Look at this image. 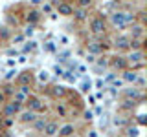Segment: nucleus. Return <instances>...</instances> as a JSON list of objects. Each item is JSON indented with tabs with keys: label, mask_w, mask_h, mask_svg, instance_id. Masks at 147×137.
Returning <instances> with one entry per match:
<instances>
[{
	"label": "nucleus",
	"mask_w": 147,
	"mask_h": 137,
	"mask_svg": "<svg viewBox=\"0 0 147 137\" xmlns=\"http://www.w3.org/2000/svg\"><path fill=\"white\" fill-rule=\"evenodd\" d=\"M144 35H145V31H144V24H131V37L129 39H134V40H142L144 39Z\"/></svg>",
	"instance_id": "12"
},
{
	"label": "nucleus",
	"mask_w": 147,
	"mask_h": 137,
	"mask_svg": "<svg viewBox=\"0 0 147 137\" xmlns=\"http://www.w3.org/2000/svg\"><path fill=\"white\" fill-rule=\"evenodd\" d=\"M136 22V15L134 13H127V11H112L110 13V24L116 29H125L127 26Z\"/></svg>",
	"instance_id": "1"
},
{
	"label": "nucleus",
	"mask_w": 147,
	"mask_h": 137,
	"mask_svg": "<svg viewBox=\"0 0 147 137\" xmlns=\"http://www.w3.org/2000/svg\"><path fill=\"white\" fill-rule=\"evenodd\" d=\"M88 137H98V132H96V130H92L90 134H88Z\"/></svg>",
	"instance_id": "48"
},
{
	"label": "nucleus",
	"mask_w": 147,
	"mask_h": 137,
	"mask_svg": "<svg viewBox=\"0 0 147 137\" xmlns=\"http://www.w3.org/2000/svg\"><path fill=\"white\" fill-rule=\"evenodd\" d=\"M76 4H77V7H86L88 9L92 4H94V0H76Z\"/></svg>",
	"instance_id": "22"
},
{
	"label": "nucleus",
	"mask_w": 147,
	"mask_h": 137,
	"mask_svg": "<svg viewBox=\"0 0 147 137\" xmlns=\"http://www.w3.org/2000/svg\"><path fill=\"white\" fill-rule=\"evenodd\" d=\"M57 132H59V122H55V121H46L44 130H42V134H44L46 137H55V135H57Z\"/></svg>",
	"instance_id": "10"
},
{
	"label": "nucleus",
	"mask_w": 147,
	"mask_h": 137,
	"mask_svg": "<svg viewBox=\"0 0 147 137\" xmlns=\"http://www.w3.org/2000/svg\"><path fill=\"white\" fill-rule=\"evenodd\" d=\"M127 135L129 137H138V130L136 128H127Z\"/></svg>",
	"instance_id": "32"
},
{
	"label": "nucleus",
	"mask_w": 147,
	"mask_h": 137,
	"mask_svg": "<svg viewBox=\"0 0 147 137\" xmlns=\"http://www.w3.org/2000/svg\"><path fill=\"white\" fill-rule=\"evenodd\" d=\"M52 9H53V7L50 6V4H44V6H42V11H44V13H50Z\"/></svg>",
	"instance_id": "41"
},
{
	"label": "nucleus",
	"mask_w": 147,
	"mask_h": 137,
	"mask_svg": "<svg viewBox=\"0 0 147 137\" xmlns=\"http://www.w3.org/2000/svg\"><path fill=\"white\" fill-rule=\"evenodd\" d=\"M138 122H140V124L144 126L145 122H147V121H145V115H138Z\"/></svg>",
	"instance_id": "43"
},
{
	"label": "nucleus",
	"mask_w": 147,
	"mask_h": 137,
	"mask_svg": "<svg viewBox=\"0 0 147 137\" xmlns=\"http://www.w3.org/2000/svg\"><path fill=\"white\" fill-rule=\"evenodd\" d=\"M48 49H50V51H55V46H53V42H48Z\"/></svg>",
	"instance_id": "47"
},
{
	"label": "nucleus",
	"mask_w": 147,
	"mask_h": 137,
	"mask_svg": "<svg viewBox=\"0 0 147 137\" xmlns=\"http://www.w3.org/2000/svg\"><path fill=\"white\" fill-rule=\"evenodd\" d=\"M30 2L33 4V6H39V4H40V0H30Z\"/></svg>",
	"instance_id": "49"
},
{
	"label": "nucleus",
	"mask_w": 147,
	"mask_h": 137,
	"mask_svg": "<svg viewBox=\"0 0 147 137\" xmlns=\"http://www.w3.org/2000/svg\"><path fill=\"white\" fill-rule=\"evenodd\" d=\"M68 91H66V88H64V86H59V84H55V86H52V88H50V95H52V97H64V95H66Z\"/></svg>",
	"instance_id": "17"
},
{
	"label": "nucleus",
	"mask_w": 147,
	"mask_h": 137,
	"mask_svg": "<svg viewBox=\"0 0 147 137\" xmlns=\"http://www.w3.org/2000/svg\"><path fill=\"white\" fill-rule=\"evenodd\" d=\"M15 73H17L15 70H11V71H7V75H6V79L9 80V79H11V77H15Z\"/></svg>",
	"instance_id": "45"
},
{
	"label": "nucleus",
	"mask_w": 147,
	"mask_h": 137,
	"mask_svg": "<svg viewBox=\"0 0 147 137\" xmlns=\"http://www.w3.org/2000/svg\"><path fill=\"white\" fill-rule=\"evenodd\" d=\"M53 71H55V75H59V77H61V75H63V71H64V68H63V66H59V64H57V66L53 68Z\"/></svg>",
	"instance_id": "33"
},
{
	"label": "nucleus",
	"mask_w": 147,
	"mask_h": 137,
	"mask_svg": "<svg viewBox=\"0 0 147 137\" xmlns=\"http://www.w3.org/2000/svg\"><path fill=\"white\" fill-rule=\"evenodd\" d=\"M68 55H70L68 51H63V53H59V55H57V59H59V61L63 62V61H66V57H68Z\"/></svg>",
	"instance_id": "35"
},
{
	"label": "nucleus",
	"mask_w": 147,
	"mask_h": 137,
	"mask_svg": "<svg viewBox=\"0 0 147 137\" xmlns=\"http://www.w3.org/2000/svg\"><path fill=\"white\" fill-rule=\"evenodd\" d=\"M35 48H37V42L30 40V42H26V46H24V51H33Z\"/></svg>",
	"instance_id": "28"
},
{
	"label": "nucleus",
	"mask_w": 147,
	"mask_h": 137,
	"mask_svg": "<svg viewBox=\"0 0 147 137\" xmlns=\"http://www.w3.org/2000/svg\"><path fill=\"white\" fill-rule=\"evenodd\" d=\"M114 48L116 49H121V51H125V49H131V39L125 35H119L114 39Z\"/></svg>",
	"instance_id": "9"
},
{
	"label": "nucleus",
	"mask_w": 147,
	"mask_h": 137,
	"mask_svg": "<svg viewBox=\"0 0 147 137\" xmlns=\"http://www.w3.org/2000/svg\"><path fill=\"white\" fill-rule=\"evenodd\" d=\"M134 84H138L140 88H144V86H145V77L138 75V77H136V82H134Z\"/></svg>",
	"instance_id": "31"
},
{
	"label": "nucleus",
	"mask_w": 147,
	"mask_h": 137,
	"mask_svg": "<svg viewBox=\"0 0 147 137\" xmlns=\"http://www.w3.org/2000/svg\"><path fill=\"white\" fill-rule=\"evenodd\" d=\"M127 64H131L132 68H142L144 66V61H145V53L144 49H132L129 53V57H125Z\"/></svg>",
	"instance_id": "2"
},
{
	"label": "nucleus",
	"mask_w": 147,
	"mask_h": 137,
	"mask_svg": "<svg viewBox=\"0 0 147 137\" xmlns=\"http://www.w3.org/2000/svg\"><path fill=\"white\" fill-rule=\"evenodd\" d=\"M83 115H85V119H86V121H92V119H94V113H92V112H88V110H86V112L83 113Z\"/></svg>",
	"instance_id": "36"
},
{
	"label": "nucleus",
	"mask_w": 147,
	"mask_h": 137,
	"mask_svg": "<svg viewBox=\"0 0 147 137\" xmlns=\"http://www.w3.org/2000/svg\"><path fill=\"white\" fill-rule=\"evenodd\" d=\"M13 91H15V90H13V86L11 84H6V86H4V90H2V93L4 95H13Z\"/></svg>",
	"instance_id": "30"
},
{
	"label": "nucleus",
	"mask_w": 147,
	"mask_h": 137,
	"mask_svg": "<svg viewBox=\"0 0 147 137\" xmlns=\"http://www.w3.org/2000/svg\"><path fill=\"white\" fill-rule=\"evenodd\" d=\"M37 119V113L35 112H31V110H24V112H18V121L20 122H24V124H28V122H33Z\"/></svg>",
	"instance_id": "13"
},
{
	"label": "nucleus",
	"mask_w": 147,
	"mask_h": 137,
	"mask_svg": "<svg viewBox=\"0 0 147 137\" xmlns=\"http://www.w3.org/2000/svg\"><path fill=\"white\" fill-rule=\"evenodd\" d=\"M31 35H33V26L30 24V26L26 27V31H24V37H31Z\"/></svg>",
	"instance_id": "34"
},
{
	"label": "nucleus",
	"mask_w": 147,
	"mask_h": 137,
	"mask_svg": "<svg viewBox=\"0 0 147 137\" xmlns=\"http://www.w3.org/2000/svg\"><path fill=\"white\" fill-rule=\"evenodd\" d=\"M72 17L76 18V20L83 22V20H86V18H88V9H86V7H74Z\"/></svg>",
	"instance_id": "15"
},
{
	"label": "nucleus",
	"mask_w": 147,
	"mask_h": 137,
	"mask_svg": "<svg viewBox=\"0 0 147 137\" xmlns=\"http://www.w3.org/2000/svg\"><path fill=\"white\" fill-rule=\"evenodd\" d=\"M103 86H105V82L101 80V79H99V80H96V88H99V90H105Z\"/></svg>",
	"instance_id": "40"
},
{
	"label": "nucleus",
	"mask_w": 147,
	"mask_h": 137,
	"mask_svg": "<svg viewBox=\"0 0 147 137\" xmlns=\"http://www.w3.org/2000/svg\"><path fill=\"white\" fill-rule=\"evenodd\" d=\"M22 40H24V35H17L15 39H13V42H17V44H18V42H22Z\"/></svg>",
	"instance_id": "42"
},
{
	"label": "nucleus",
	"mask_w": 147,
	"mask_h": 137,
	"mask_svg": "<svg viewBox=\"0 0 147 137\" xmlns=\"http://www.w3.org/2000/svg\"><path fill=\"white\" fill-rule=\"evenodd\" d=\"M123 99L138 102V100L144 99V93H142L140 88H136V86H131V88H125V90H123Z\"/></svg>",
	"instance_id": "6"
},
{
	"label": "nucleus",
	"mask_w": 147,
	"mask_h": 137,
	"mask_svg": "<svg viewBox=\"0 0 147 137\" xmlns=\"http://www.w3.org/2000/svg\"><path fill=\"white\" fill-rule=\"evenodd\" d=\"M61 2H64V0H50V6H52V7H55V6H59V4H61Z\"/></svg>",
	"instance_id": "39"
},
{
	"label": "nucleus",
	"mask_w": 147,
	"mask_h": 137,
	"mask_svg": "<svg viewBox=\"0 0 147 137\" xmlns=\"http://www.w3.org/2000/svg\"><path fill=\"white\" fill-rule=\"evenodd\" d=\"M24 104H28V110H31V112H35V113H44L46 110H48V106H46L42 100L39 97H33V95H28Z\"/></svg>",
	"instance_id": "3"
},
{
	"label": "nucleus",
	"mask_w": 147,
	"mask_h": 137,
	"mask_svg": "<svg viewBox=\"0 0 147 137\" xmlns=\"http://www.w3.org/2000/svg\"><path fill=\"white\" fill-rule=\"evenodd\" d=\"M90 31L94 35H105L107 33V24H105L103 17H96L90 20Z\"/></svg>",
	"instance_id": "4"
},
{
	"label": "nucleus",
	"mask_w": 147,
	"mask_h": 137,
	"mask_svg": "<svg viewBox=\"0 0 147 137\" xmlns=\"http://www.w3.org/2000/svg\"><path fill=\"white\" fill-rule=\"evenodd\" d=\"M39 20H40V13L37 11V9H30V11L26 13V22H28V24L35 26Z\"/></svg>",
	"instance_id": "16"
},
{
	"label": "nucleus",
	"mask_w": 147,
	"mask_h": 137,
	"mask_svg": "<svg viewBox=\"0 0 147 137\" xmlns=\"http://www.w3.org/2000/svg\"><path fill=\"white\" fill-rule=\"evenodd\" d=\"M92 88V84H90V80H83V84H81V91H83V93H88V90Z\"/></svg>",
	"instance_id": "26"
},
{
	"label": "nucleus",
	"mask_w": 147,
	"mask_h": 137,
	"mask_svg": "<svg viewBox=\"0 0 147 137\" xmlns=\"http://www.w3.org/2000/svg\"><path fill=\"white\" fill-rule=\"evenodd\" d=\"M26 99H28V95L20 93V91H13V100H15V102H18V104H24V102H26Z\"/></svg>",
	"instance_id": "21"
},
{
	"label": "nucleus",
	"mask_w": 147,
	"mask_h": 137,
	"mask_svg": "<svg viewBox=\"0 0 147 137\" xmlns=\"http://www.w3.org/2000/svg\"><path fill=\"white\" fill-rule=\"evenodd\" d=\"M31 124H33L35 132H42V130H44V124H46V119H44V117H37L35 121L31 122Z\"/></svg>",
	"instance_id": "20"
},
{
	"label": "nucleus",
	"mask_w": 147,
	"mask_h": 137,
	"mask_svg": "<svg viewBox=\"0 0 147 137\" xmlns=\"http://www.w3.org/2000/svg\"><path fill=\"white\" fill-rule=\"evenodd\" d=\"M48 79H50V73L46 71V70L39 71V82H48Z\"/></svg>",
	"instance_id": "25"
},
{
	"label": "nucleus",
	"mask_w": 147,
	"mask_h": 137,
	"mask_svg": "<svg viewBox=\"0 0 147 137\" xmlns=\"http://www.w3.org/2000/svg\"><path fill=\"white\" fill-rule=\"evenodd\" d=\"M86 49H88L90 55H103V51L107 49V44L98 42V40H90V42L86 44Z\"/></svg>",
	"instance_id": "7"
},
{
	"label": "nucleus",
	"mask_w": 147,
	"mask_h": 137,
	"mask_svg": "<svg viewBox=\"0 0 147 137\" xmlns=\"http://www.w3.org/2000/svg\"><path fill=\"white\" fill-rule=\"evenodd\" d=\"M4 102H6V95L0 91V104H4Z\"/></svg>",
	"instance_id": "46"
},
{
	"label": "nucleus",
	"mask_w": 147,
	"mask_h": 137,
	"mask_svg": "<svg viewBox=\"0 0 147 137\" xmlns=\"http://www.w3.org/2000/svg\"><path fill=\"white\" fill-rule=\"evenodd\" d=\"M86 62L94 64V62H96V55H90V53H88V55H86Z\"/></svg>",
	"instance_id": "37"
},
{
	"label": "nucleus",
	"mask_w": 147,
	"mask_h": 137,
	"mask_svg": "<svg viewBox=\"0 0 147 137\" xmlns=\"http://www.w3.org/2000/svg\"><path fill=\"white\" fill-rule=\"evenodd\" d=\"M134 104H136L134 100H127V99H125V100H123V106H121V108H123V110H131V108H134Z\"/></svg>",
	"instance_id": "29"
},
{
	"label": "nucleus",
	"mask_w": 147,
	"mask_h": 137,
	"mask_svg": "<svg viewBox=\"0 0 147 137\" xmlns=\"http://www.w3.org/2000/svg\"><path fill=\"white\" fill-rule=\"evenodd\" d=\"M121 77H123V80H125V82H129V84H134V82H136V77H138V73H136L134 70H123Z\"/></svg>",
	"instance_id": "18"
},
{
	"label": "nucleus",
	"mask_w": 147,
	"mask_h": 137,
	"mask_svg": "<svg viewBox=\"0 0 147 137\" xmlns=\"http://www.w3.org/2000/svg\"><path fill=\"white\" fill-rule=\"evenodd\" d=\"M18 91H20V93H24V95H31V86L20 84V86H18Z\"/></svg>",
	"instance_id": "24"
},
{
	"label": "nucleus",
	"mask_w": 147,
	"mask_h": 137,
	"mask_svg": "<svg viewBox=\"0 0 147 137\" xmlns=\"http://www.w3.org/2000/svg\"><path fill=\"white\" fill-rule=\"evenodd\" d=\"M31 82H33V73H31L30 70L22 71L20 75L17 77V84H18V86H20V84H28V86H31Z\"/></svg>",
	"instance_id": "14"
},
{
	"label": "nucleus",
	"mask_w": 147,
	"mask_h": 137,
	"mask_svg": "<svg viewBox=\"0 0 147 137\" xmlns=\"http://www.w3.org/2000/svg\"><path fill=\"white\" fill-rule=\"evenodd\" d=\"M57 113H59V115H64V113H66V110H64V106H57Z\"/></svg>",
	"instance_id": "44"
},
{
	"label": "nucleus",
	"mask_w": 147,
	"mask_h": 137,
	"mask_svg": "<svg viewBox=\"0 0 147 137\" xmlns=\"http://www.w3.org/2000/svg\"><path fill=\"white\" fill-rule=\"evenodd\" d=\"M0 137H9V135H0Z\"/></svg>",
	"instance_id": "50"
},
{
	"label": "nucleus",
	"mask_w": 147,
	"mask_h": 137,
	"mask_svg": "<svg viewBox=\"0 0 147 137\" xmlns=\"http://www.w3.org/2000/svg\"><path fill=\"white\" fill-rule=\"evenodd\" d=\"M109 66L112 68V70L123 71V70H127L129 64H127V61H125V57H119V55H118V57H112V59L109 61Z\"/></svg>",
	"instance_id": "8"
},
{
	"label": "nucleus",
	"mask_w": 147,
	"mask_h": 137,
	"mask_svg": "<svg viewBox=\"0 0 147 137\" xmlns=\"http://www.w3.org/2000/svg\"><path fill=\"white\" fill-rule=\"evenodd\" d=\"M18 112H22V104H18V102H15V100H13V102H6L2 106V113H4V117H15Z\"/></svg>",
	"instance_id": "5"
},
{
	"label": "nucleus",
	"mask_w": 147,
	"mask_h": 137,
	"mask_svg": "<svg viewBox=\"0 0 147 137\" xmlns=\"http://www.w3.org/2000/svg\"><path fill=\"white\" fill-rule=\"evenodd\" d=\"M74 132H76V126H74V124H64V126H59L57 134L61 135V137H70Z\"/></svg>",
	"instance_id": "19"
},
{
	"label": "nucleus",
	"mask_w": 147,
	"mask_h": 137,
	"mask_svg": "<svg viewBox=\"0 0 147 137\" xmlns=\"http://www.w3.org/2000/svg\"><path fill=\"white\" fill-rule=\"evenodd\" d=\"M96 66H99V68H107L109 66V61H107V59H96Z\"/></svg>",
	"instance_id": "27"
},
{
	"label": "nucleus",
	"mask_w": 147,
	"mask_h": 137,
	"mask_svg": "<svg viewBox=\"0 0 147 137\" xmlns=\"http://www.w3.org/2000/svg\"><path fill=\"white\" fill-rule=\"evenodd\" d=\"M114 79H116V75H114V73H109V75H107V79H105L103 82H112Z\"/></svg>",
	"instance_id": "38"
},
{
	"label": "nucleus",
	"mask_w": 147,
	"mask_h": 137,
	"mask_svg": "<svg viewBox=\"0 0 147 137\" xmlns=\"http://www.w3.org/2000/svg\"><path fill=\"white\" fill-rule=\"evenodd\" d=\"M55 11H57L61 17H72L74 6H72L70 2H66V0H64V2H61V4H59V6H55Z\"/></svg>",
	"instance_id": "11"
},
{
	"label": "nucleus",
	"mask_w": 147,
	"mask_h": 137,
	"mask_svg": "<svg viewBox=\"0 0 147 137\" xmlns=\"http://www.w3.org/2000/svg\"><path fill=\"white\" fill-rule=\"evenodd\" d=\"M112 122H114V124H116V126H127L129 124V121H127V119H123V117H114L112 119Z\"/></svg>",
	"instance_id": "23"
}]
</instances>
